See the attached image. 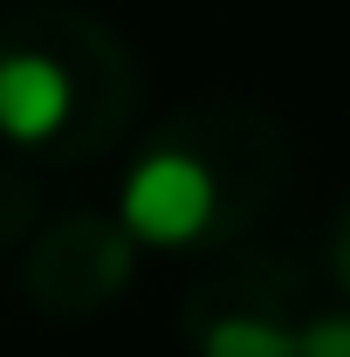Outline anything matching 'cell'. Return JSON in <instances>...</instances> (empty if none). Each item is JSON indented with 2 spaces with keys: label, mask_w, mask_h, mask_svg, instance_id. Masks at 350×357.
Returning <instances> with one entry per match:
<instances>
[{
  "label": "cell",
  "mask_w": 350,
  "mask_h": 357,
  "mask_svg": "<svg viewBox=\"0 0 350 357\" xmlns=\"http://www.w3.org/2000/svg\"><path fill=\"white\" fill-rule=\"evenodd\" d=\"M316 310L309 275L289 248L241 241L199 268L178 303V337L192 357H296L303 323Z\"/></svg>",
  "instance_id": "cell-3"
},
{
  "label": "cell",
  "mask_w": 350,
  "mask_h": 357,
  "mask_svg": "<svg viewBox=\"0 0 350 357\" xmlns=\"http://www.w3.org/2000/svg\"><path fill=\"white\" fill-rule=\"evenodd\" d=\"M137 275V241L110 206H62L21 248V289L42 316H96Z\"/></svg>",
  "instance_id": "cell-4"
},
{
  "label": "cell",
  "mask_w": 350,
  "mask_h": 357,
  "mask_svg": "<svg viewBox=\"0 0 350 357\" xmlns=\"http://www.w3.org/2000/svg\"><path fill=\"white\" fill-rule=\"evenodd\" d=\"M131 42L83 0H14L0 14V144L35 172H76L117 151L137 117Z\"/></svg>",
  "instance_id": "cell-2"
},
{
  "label": "cell",
  "mask_w": 350,
  "mask_h": 357,
  "mask_svg": "<svg viewBox=\"0 0 350 357\" xmlns=\"http://www.w3.org/2000/svg\"><path fill=\"white\" fill-rule=\"evenodd\" d=\"M42 172L21 165V158H0V248H28L35 227L48 220L42 213Z\"/></svg>",
  "instance_id": "cell-5"
},
{
  "label": "cell",
  "mask_w": 350,
  "mask_h": 357,
  "mask_svg": "<svg viewBox=\"0 0 350 357\" xmlns=\"http://www.w3.org/2000/svg\"><path fill=\"white\" fill-rule=\"evenodd\" d=\"M296 357H350V303H316Z\"/></svg>",
  "instance_id": "cell-6"
},
{
  "label": "cell",
  "mask_w": 350,
  "mask_h": 357,
  "mask_svg": "<svg viewBox=\"0 0 350 357\" xmlns=\"http://www.w3.org/2000/svg\"><path fill=\"white\" fill-rule=\"evenodd\" d=\"M289 131L248 96H192L137 137L110 213L137 248H241L289 192Z\"/></svg>",
  "instance_id": "cell-1"
},
{
  "label": "cell",
  "mask_w": 350,
  "mask_h": 357,
  "mask_svg": "<svg viewBox=\"0 0 350 357\" xmlns=\"http://www.w3.org/2000/svg\"><path fill=\"white\" fill-rule=\"evenodd\" d=\"M323 268H330V282L344 289L337 303H350V192H344V206H337V227H330V248H323Z\"/></svg>",
  "instance_id": "cell-7"
}]
</instances>
